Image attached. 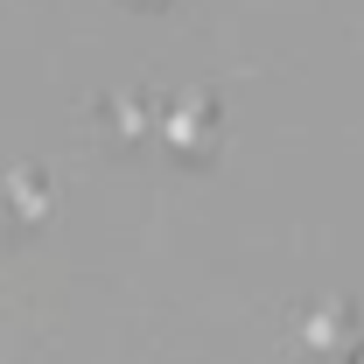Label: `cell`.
I'll return each instance as SVG.
<instances>
[{
  "label": "cell",
  "instance_id": "cell-1",
  "mask_svg": "<svg viewBox=\"0 0 364 364\" xmlns=\"http://www.w3.org/2000/svg\"><path fill=\"white\" fill-rule=\"evenodd\" d=\"M161 140H168V154L182 161H203L210 147H218V112H210V98H176L168 112H161Z\"/></svg>",
  "mask_w": 364,
  "mask_h": 364
},
{
  "label": "cell",
  "instance_id": "cell-2",
  "mask_svg": "<svg viewBox=\"0 0 364 364\" xmlns=\"http://www.w3.org/2000/svg\"><path fill=\"white\" fill-rule=\"evenodd\" d=\"M43 203H49V189L36 196V176H14V218H21V225H36V218H43Z\"/></svg>",
  "mask_w": 364,
  "mask_h": 364
},
{
  "label": "cell",
  "instance_id": "cell-3",
  "mask_svg": "<svg viewBox=\"0 0 364 364\" xmlns=\"http://www.w3.org/2000/svg\"><path fill=\"white\" fill-rule=\"evenodd\" d=\"M336 336H343V309H316V316H309V343H322V350H329Z\"/></svg>",
  "mask_w": 364,
  "mask_h": 364
},
{
  "label": "cell",
  "instance_id": "cell-4",
  "mask_svg": "<svg viewBox=\"0 0 364 364\" xmlns=\"http://www.w3.org/2000/svg\"><path fill=\"white\" fill-rule=\"evenodd\" d=\"M350 364H364V343H358V350H350Z\"/></svg>",
  "mask_w": 364,
  "mask_h": 364
}]
</instances>
